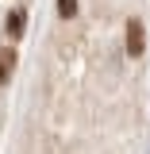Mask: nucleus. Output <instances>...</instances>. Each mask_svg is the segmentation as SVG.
<instances>
[{
	"label": "nucleus",
	"mask_w": 150,
	"mask_h": 154,
	"mask_svg": "<svg viewBox=\"0 0 150 154\" xmlns=\"http://www.w3.org/2000/svg\"><path fill=\"white\" fill-rule=\"evenodd\" d=\"M58 16H62V19H73L77 16V0H58Z\"/></svg>",
	"instance_id": "4"
},
{
	"label": "nucleus",
	"mask_w": 150,
	"mask_h": 154,
	"mask_svg": "<svg viewBox=\"0 0 150 154\" xmlns=\"http://www.w3.org/2000/svg\"><path fill=\"white\" fill-rule=\"evenodd\" d=\"M142 50H146V31H142L139 19H127V54L139 58Z\"/></svg>",
	"instance_id": "1"
},
{
	"label": "nucleus",
	"mask_w": 150,
	"mask_h": 154,
	"mask_svg": "<svg viewBox=\"0 0 150 154\" xmlns=\"http://www.w3.org/2000/svg\"><path fill=\"white\" fill-rule=\"evenodd\" d=\"M23 23H27V12L16 8V12L8 16V38H19V35H23Z\"/></svg>",
	"instance_id": "3"
},
{
	"label": "nucleus",
	"mask_w": 150,
	"mask_h": 154,
	"mask_svg": "<svg viewBox=\"0 0 150 154\" xmlns=\"http://www.w3.org/2000/svg\"><path fill=\"white\" fill-rule=\"evenodd\" d=\"M12 69H16V46H4L0 50V85L12 77Z\"/></svg>",
	"instance_id": "2"
}]
</instances>
